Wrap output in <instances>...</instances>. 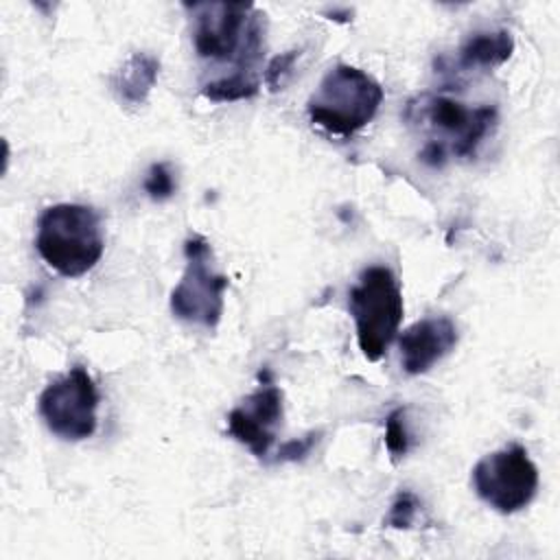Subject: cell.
I'll list each match as a JSON object with an SVG mask.
<instances>
[{
	"instance_id": "6da1fadb",
	"label": "cell",
	"mask_w": 560,
	"mask_h": 560,
	"mask_svg": "<svg viewBox=\"0 0 560 560\" xmlns=\"http://www.w3.org/2000/svg\"><path fill=\"white\" fill-rule=\"evenodd\" d=\"M190 37L201 61L230 68L225 77L258 79L267 20L252 2H186ZM221 79V77H219Z\"/></svg>"
},
{
	"instance_id": "7a4b0ae2",
	"label": "cell",
	"mask_w": 560,
	"mask_h": 560,
	"mask_svg": "<svg viewBox=\"0 0 560 560\" xmlns=\"http://www.w3.org/2000/svg\"><path fill=\"white\" fill-rule=\"evenodd\" d=\"M407 118L429 131L420 160L429 166H444L451 158H472L479 144L497 127V107L466 103L444 94H422L407 107Z\"/></svg>"
},
{
	"instance_id": "3957f363",
	"label": "cell",
	"mask_w": 560,
	"mask_h": 560,
	"mask_svg": "<svg viewBox=\"0 0 560 560\" xmlns=\"http://www.w3.org/2000/svg\"><path fill=\"white\" fill-rule=\"evenodd\" d=\"M35 249L63 278H79L96 267L105 252L101 214L83 203H55L37 219Z\"/></svg>"
},
{
	"instance_id": "277c9868",
	"label": "cell",
	"mask_w": 560,
	"mask_h": 560,
	"mask_svg": "<svg viewBox=\"0 0 560 560\" xmlns=\"http://www.w3.org/2000/svg\"><path fill=\"white\" fill-rule=\"evenodd\" d=\"M383 103L381 83L350 63L332 66L306 101L308 120L330 136L348 138L363 129Z\"/></svg>"
},
{
	"instance_id": "5b68a950",
	"label": "cell",
	"mask_w": 560,
	"mask_h": 560,
	"mask_svg": "<svg viewBox=\"0 0 560 560\" xmlns=\"http://www.w3.org/2000/svg\"><path fill=\"white\" fill-rule=\"evenodd\" d=\"M357 343L368 361H381L396 339L405 304L396 273L385 265L365 267L348 291Z\"/></svg>"
},
{
	"instance_id": "8992f818",
	"label": "cell",
	"mask_w": 560,
	"mask_h": 560,
	"mask_svg": "<svg viewBox=\"0 0 560 560\" xmlns=\"http://www.w3.org/2000/svg\"><path fill=\"white\" fill-rule=\"evenodd\" d=\"M184 256L186 269L171 291V313L186 324L212 330L223 315L228 278L214 269V252L203 236H188Z\"/></svg>"
},
{
	"instance_id": "52a82bcc",
	"label": "cell",
	"mask_w": 560,
	"mask_h": 560,
	"mask_svg": "<svg viewBox=\"0 0 560 560\" xmlns=\"http://www.w3.org/2000/svg\"><path fill=\"white\" fill-rule=\"evenodd\" d=\"M470 479L477 497L499 514L521 512L538 492V468L521 444H508L481 457Z\"/></svg>"
},
{
	"instance_id": "ba28073f",
	"label": "cell",
	"mask_w": 560,
	"mask_h": 560,
	"mask_svg": "<svg viewBox=\"0 0 560 560\" xmlns=\"http://www.w3.org/2000/svg\"><path fill=\"white\" fill-rule=\"evenodd\" d=\"M39 416L50 433L66 442L88 440L96 431L98 389L83 365L46 385L37 400Z\"/></svg>"
},
{
	"instance_id": "9c48e42d",
	"label": "cell",
	"mask_w": 560,
	"mask_h": 560,
	"mask_svg": "<svg viewBox=\"0 0 560 560\" xmlns=\"http://www.w3.org/2000/svg\"><path fill=\"white\" fill-rule=\"evenodd\" d=\"M284 416L282 389L273 383L260 385L256 392L245 396L228 413V433L247 446L256 457H265L278 435Z\"/></svg>"
},
{
	"instance_id": "30bf717a",
	"label": "cell",
	"mask_w": 560,
	"mask_h": 560,
	"mask_svg": "<svg viewBox=\"0 0 560 560\" xmlns=\"http://www.w3.org/2000/svg\"><path fill=\"white\" fill-rule=\"evenodd\" d=\"M457 341V326L446 315L424 317L411 324L398 339L402 370L411 376L427 374L435 363L455 350Z\"/></svg>"
},
{
	"instance_id": "8fae6325",
	"label": "cell",
	"mask_w": 560,
	"mask_h": 560,
	"mask_svg": "<svg viewBox=\"0 0 560 560\" xmlns=\"http://www.w3.org/2000/svg\"><path fill=\"white\" fill-rule=\"evenodd\" d=\"M160 74V59L151 52L138 50L127 57L112 79L116 96L127 105H144Z\"/></svg>"
},
{
	"instance_id": "7c38bea8",
	"label": "cell",
	"mask_w": 560,
	"mask_h": 560,
	"mask_svg": "<svg viewBox=\"0 0 560 560\" xmlns=\"http://www.w3.org/2000/svg\"><path fill=\"white\" fill-rule=\"evenodd\" d=\"M514 50V37L505 28L497 31H479L472 33L459 48L457 66L464 70L483 68L492 70L501 63H505L512 57Z\"/></svg>"
},
{
	"instance_id": "4fadbf2b",
	"label": "cell",
	"mask_w": 560,
	"mask_h": 560,
	"mask_svg": "<svg viewBox=\"0 0 560 560\" xmlns=\"http://www.w3.org/2000/svg\"><path fill=\"white\" fill-rule=\"evenodd\" d=\"M201 94L212 103H234L258 94L260 79L249 77H221L201 83Z\"/></svg>"
},
{
	"instance_id": "5bb4252c",
	"label": "cell",
	"mask_w": 560,
	"mask_h": 560,
	"mask_svg": "<svg viewBox=\"0 0 560 560\" xmlns=\"http://www.w3.org/2000/svg\"><path fill=\"white\" fill-rule=\"evenodd\" d=\"M405 413H407V407H396L385 418V448L394 464H398L407 455L411 444Z\"/></svg>"
},
{
	"instance_id": "9a60e30c",
	"label": "cell",
	"mask_w": 560,
	"mask_h": 560,
	"mask_svg": "<svg viewBox=\"0 0 560 560\" xmlns=\"http://www.w3.org/2000/svg\"><path fill=\"white\" fill-rule=\"evenodd\" d=\"M144 192L149 195V199L153 201H166L175 195L177 190V182H175V173L171 168L168 162H153L144 175L142 182Z\"/></svg>"
},
{
	"instance_id": "2e32d148",
	"label": "cell",
	"mask_w": 560,
	"mask_h": 560,
	"mask_svg": "<svg viewBox=\"0 0 560 560\" xmlns=\"http://www.w3.org/2000/svg\"><path fill=\"white\" fill-rule=\"evenodd\" d=\"M420 499L411 490H400L385 516V525L392 529H409L420 514Z\"/></svg>"
},
{
	"instance_id": "e0dca14e",
	"label": "cell",
	"mask_w": 560,
	"mask_h": 560,
	"mask_svg": "<svg viewBox=\"0 0 560 560\" xmlns=\"http://www.w3.org/2000/svg\"><path fill=\"white\" fill-rule=\"evenodd\" d=\"M300 55H302V50H300V48H293V50H287V52L276 55V57L267 63V68H265V72H262V81H265V85L269 88V92L282 90V85H284L287 79L291 77L293 66H295V61L300 59Z\"/></svg>"
},
{
	"instance_id": "ac0fdd59",
	"label": "cell",
	"mask_w": 560,
	"mask_h": 560,
	"mask_svg": "<svg viewBox=\"0 0 560 560\" xmlns=\"http://www.w3.org/2000/svg\"><path fill=\"white\" fill-rule=\"evenodd\" d=\"M319 438H322V431H311V433H306L304 438L284 442V444L278 448V459H280V462H300V459H304V457L313 451V446L317 444Z\"/></svg>"
}]
</instances>
